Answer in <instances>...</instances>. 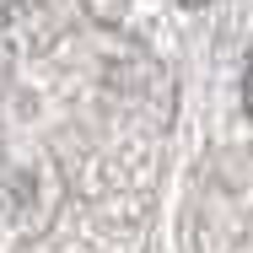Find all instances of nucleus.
Listing matches in <instances>:
<instances>
[{
  "mask_svg": "<svg viewBox=\"0 0 253 253\" xmlns=\"http://www.w3.org/2000/svg\"><path fill=\"white\" fill-rule=\"evenodd\" d=\"M178 5H210V0H178Z\"/></svg>",
  "mask_w": 253,
  "mask_h": 253,
  "instance_id": "3",
  "label": "nucleus"
},
{
  "mask_svg": "<svg viewBox=\"0 0 253 253\" xmlns=\"http://www.w3.org/2000/svg\"><path fill=\"white\" fill-rule=\"evenodd\" d=\"M243 108H248V119H253V59H248V70H243Z\"/></svg>",
  "mask_w": 253,
  "mask_h": 253,
  "instance_id": "1",
  "label": "nucleus"
},
{
  "mask_svg": "<svg viewBox=\"0 0 253 253\" xmlns=\"http://www.w3.org/2000/svg\"><path fill=\"white\" fill-rule=\"evenodd\" d=\"M11 5H16V0H0V16H5V11H11Z\"/></svg>",
  "mask_w": 253,
  "mask_h": 253,
  "instance_id": "2",
  "label": "nucleus"
}]
</instances>
